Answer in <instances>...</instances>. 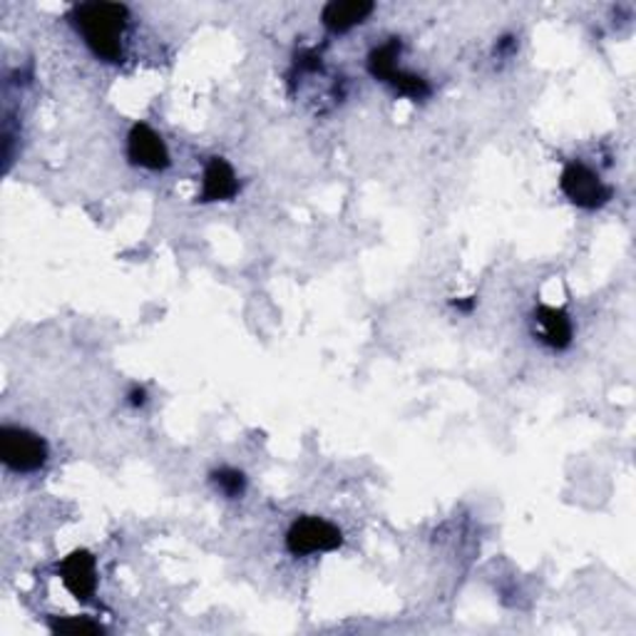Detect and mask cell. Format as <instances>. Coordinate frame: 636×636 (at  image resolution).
I'll return each mask as SVG.
<instances>
[{"instance_id":"cell-6","label":"cell","mask_w":636,"mask_h":636,"mask_svg":"<svg viewBox=\"0 0 636 636\" xmlns=\"http://www.w3.org/2000/svg\"><path fill=\"white\" fill-rule=\"evenodd\" d=\"M128 159L134 167L149 169V172H165L172 165L165 140L147 122L132 124L128 134Z\"/></svg>"},{"instance_id":"cell-13","label":"cell","mask_w":636,"mask_h":636,"mask_svg":"<svg viewBox=\"0 0 636 636\" xmlns=\"http://www.w3.org/2000/svg\"><path fill=\"white\" fill-rule=\"evenodd\" d=\"M147 403V391L145 388H132L130 391V406L132 408H140Z\"/></svg>"},{"instance_id":"cell-5","label":"cell","mask_w":636,"mask_h":636,"mask_svg":"<svg viewBox=\"0 0 636 636\" xmlns=\"http://www.w3.org/2000/svg\"><path fill=\"white\" fill-rule=\"evenodd\" d=\"M344 544V535L336 525L324 517H299L286 532V550L293 557H309V554L334 552Z\"/></svg>"},{"instance_id":"cell-9","label":"cell","mask_w":636,"mask_h":636,"mask_svg":"<svg viewBox=\"0 0 636 636\" xmlns=\"http://www.w3.org/2000/svg\"><path fill=\"white\" fill-rule=\"evenodd\" d=\"M239 179L235 175V169L224 157H212L207 167H204L202 177V194L200 202L212 204V202H229L239 194Z\"/></svg>"},{"instance_id":"cell-14","label":"cell","mask_w":636,"mask_h":636,"mask_svg":"<svg viewBox=\"0 0 636 636\" xmlns=\"http://www.w3.org/2000/svg\"><path fill=\"white\" fill-rule=\"evenodd\" d=\"M453 307L458 309V311H463V313H470L475 307H478V299H475V297H468V299H455V301H453Z\"/></svg>"},{"instance_id":"cell-11","label":"cell","mask_w":636,"mask_h":636,"mask_svg":"<svg viewBox=\"0 0 636 636\" xmlns=\"http://www.w3.org/2000/svg\"><path fill=\"white\" fill-rule=\"evenodd\" d=\"M212 485L217 488L224 497L237 500L247 492V475L237 468H219L212 472Z\"/></svg>"},{"instance_id":"cell-10","label":"cell","mask_w":636,"mask_h":636,"mask_svg":"<svg viewBox=\"0 0 636 636\" xmlns=\"http://www.w3.org/2000/svg\"><path fill=\"white\" fill-rule=\"evenodd\" d=\"M375 11L371 0H331L321 13V23L331 33H348L356 25L369 21V15Z\"/></svg>"},{"instance_id":"cell-1","label":"cell","mask_w":636,"mask_h":636,"mask_svg":"<svg viewBox=\"0 0 636 636\" xmlns=\"http://www.w3.org/2000/svg\"><path fill=\"white\" fill-rule=\"evenodd\" d=\"M130 11L122 3H80L70 13L73 28L83 35V40L93 56L103 62H122V38L128 31Z\"/></svg>"},{"instance_id":"cell-12","label":"cell","mask_w":636,"mask_h":636,"mask_svg":"<svg viewBox=\"0 0 636 636\" xmlns=\"http://www.w3.org/2000/svg\"><path fill=\"white\" fill-rule=\"evenodd\" d=\"M50 629L56 634H103L105 632L100 624L89 622L87 616H80V620H52Z\"/></svg>"},{"instance_id":"cell-2","label":"cell","mask_w":636,"mask_h":636,"mask_svg":"<svg viewBox=\"0 0 636 636\" xmlns=\"http://www.w3.org/2000/svg\"><path fill=\"white\" fill-rule=\"evenodd\" d=\"M400 48L403 45L398 38L385 40L383 45H379V48L371 50L369 60H365V68H369V73L375 80L391 85L398 95L410 97V100H425V97L430 95L428 80L420 77V75H413V73H406V70L398 68Z\"/></svg>"},{"instance_id":"cell-7","label":"cell","mask_w":636,"mask_h":636,"mask_svg":"<svg viewBox=\"0 0 636 636\" xmlns=\"http://www.w3.org/2000/svg\"><path fill=\"white\" fill-rule=\"evenodd\" d=\"M58 575L62 585L77 602H89L97 589V564L87 550H75L70 557L58 564Z\"/></svg>"},{"instance_id":"cell-3","label":"cell","mask_w":636,"mask_h":636,"mask_svg":"<svg viewBox=\"0 0 636 636\" xmlns=\"http://www.w3.org/2000/svg\"><path fill=\"white\" fill-rule=\"evenodd\" d=\"M560 190L575 207L587 212L602 209L614 196L612 187L604 184V179L599 177L595 169H589L581 163L564 165L560 177Z\"/></svg>"},{"instance_id":"cell-4","label":"cell","mask_w":636,"mask_h":636,"mask_svg":"<svg viewBox=\"0 0 636 636\" xmlns=\"http://www.w3.org/2000/svg\"><path fill=\"white\" fill-rule=\"evenodd\" d=\"M0 458L13 472H35L48 460V443L25 428L0 430Z\"/></svg>"},{"instance_id":"cell-8","label":"cell","mask_w":636,"mask_h":636,"mask_svg":"<svg viewBox=\"0 0 636 636\" xmlns=\"http://www.w3.org/2000/svg\"><path fill=\"white\" fill-rule=\"evenodd\" d=\"M535 326H537V338L542 340L544 346L552 348V351H567L575 340V326H572L569 313L557 307H540L535 309Z\"/></svg>"}]
</instances>
